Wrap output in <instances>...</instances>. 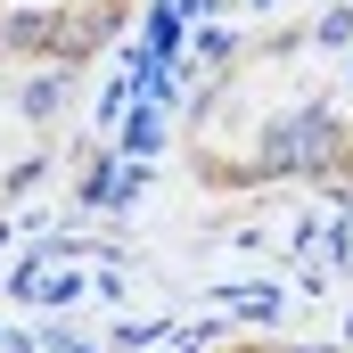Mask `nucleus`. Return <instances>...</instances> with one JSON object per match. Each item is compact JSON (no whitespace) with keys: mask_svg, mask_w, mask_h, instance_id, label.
<instances>
[{"mask_svg":"<svg viewBox=\"0 0 353 353\" xmlns=\"http://www.w3.org/2000/svg\"><path fill=\"white\" fill-rule=\"evenodd\" d=\"M148 148H157V115H148V107H140V115H132V123H123V157H148Z\"/></svg>","mask_w":353,"mask_h":353,"instance_id":"nucleus-1","label":"nucleus"},{"mask_svg":"<svg viewBox=\"0 0 353 353\" xmlns=\"http://www.w3.org/2000/svg\"><path fill=\"white\" fill-rule=\"evenodd\" d=\"M321 41H353V8H329L321 17Z\"/></svg>","mask_w":353,"mask_h":353,"instance_id":"nucleus-2","label":"nucleus"},{"mask_svg":"<svg viewBox=\"0 0 353 353\" xmlns=\"http://www.w3.org/2000/svg\"><path fill=\"white\" fill-rule=\"evenodd\" d=\"M58 99H66V83H33V90H25V107H33V115H50Z\"/></svg>","mask_w":353,"mask_h":353,"instance_id":"nucleus-3","label":"nucleus"},{"mask_svg":"<svg viewBox=\"0 0 353 353\" xmlns=\"http://www.w3.org/2000/svg\"><path fill=\"white\" fill-rule=\"evenodd\" d=\"M58 353H90V345H74V337H66V345H58Z\"/></svg>","mask_w":353,"mask_h":353,"instance_id":"nucleus-4","label":"nucleus"}]
</instances>
